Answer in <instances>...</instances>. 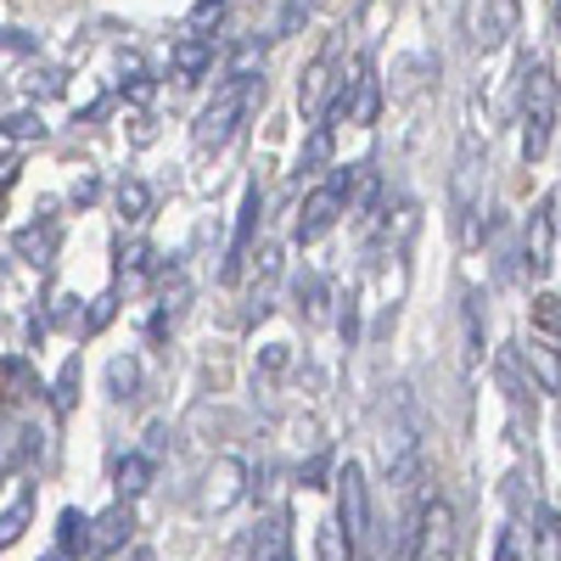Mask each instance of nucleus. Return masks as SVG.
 Returning <instances> with one entry per match:
<instances>
[{
  "label": "nucleus",
  "instance_id": "f257e3e1",
  "mask_svg": "<svg viewBox=\"0 0 561 561\" xmlns=\"http://www.w3.org/2000/svg\"><path fill=\"white\" fill-rule=\"evenodd\" d=\"M550 135H556V73L545 62H534L528 84H523V158L539 163L550 152Z\"/></svg>",
  "mask_w": 561,
  "mask_h": 561
},
{
  "label": "nucleus",
  "instance_id": "f8f14e48",
  "mask_svg": "<svg viewBox=\"0 0 561 561\" xmlns=\"http://www.w3.org/2000/svg\"><path fill=\"white\" fill-rule=\"evenodd\" d=\"M57 550L62 556H96V523H90L79 505H68L57 517Z\"/></svg>",
  "mask_w": 561,
  "mask_h": 561
},
{
  "label": "nucleus",
  "instance_id": "393cba45",
  "mask_svg": "<svg viewBox=\"0 0 561 561\" xmlns=\"http://www.w3.org/2000/svg\"><path fill=\"white\" fill-rule=\"evenodd\" d=\"M57 410H73V399H79V359H68L62 365V377H57Z\"/></svg>",
  "mask_w": 561,
  "mask_h": 561
},
{
  "label": "nucleus",
  "instance_id": "0eeeda50",
  "mask_svg": "<svg viewBox=\"0 0 561 561\" xmlns=\"http://www.w3.org/2000/svg\"><path fill=\"white\" fill-rule=\"evenodd\" d=\"M337 57H343V34H332L325 39V51L304 68V79H298V107L304 113H325V96H332V68H337Z\"/></svg>",
  "mask_w": 561,
  "mask_h": 561
},
{
  "label": "nucleus",
  "instance_id": "a878e982",
  "mask_svg": "<svg viewBox=\"0 0 561 561\" xmlns=\"http://www.w3.org/2000/svg\"><path fill=\"white\" fill-rule=\"evenodd\" d=\"M354 118H359V124H370V118H377V79H370V68H365V79H359V102H354Z\"/></svg>",
  "mask_w": 561,
  "mask_h": 561
},
{
  "label": "nucleus",
  "instance_id": "2eb2a0df",
  "mask_svg": "<svg viewBox=\"0 0 561 561\" xmlns=\"http://www.w3.org/2000/svg\"><path fill=\"white\" fill-rule=\"evenodd\" d=\"M28 393H39L34 365H28L23 354H7V359H0V404H18V399H28Z\"/></svg>",
  "mask_w": 561,
  "mask_h": 561
},
{
  "label": "nucleus",
  "instance_id": "20e7f679",
  "mask_svg": "<svg viewBox=\"0 0 561 561\" xmlns=\"http://www.w3.org/2000/svg\"><path fill=\"white\" fill-rule=\"evenodd\" d=\"M483 140L478 129H466L460 140V158H455V225L466 242H478V185H483Z\"/></svg>",
  "mask_w": 561,
  "mask_h": 561
},
{
  "label": "nucleus",
  "instance_id": "aec40b11",
  "mask_svg": "<svg viewBox=\"0 0 561 561\" xmlns=\"http://www.w3.org/2000/svg\"><path fill=\"white\" fill-rule=\"evenodd\" d=\"M118 214H124L129 225L147 219V214H152V185H147V180H124V185H118Z\"/></svg>",
  "mask_w": 561,
  "mask_h": 561
},
{
  "label": "nucleus",
  "instance_id": "c9c22d12",
  "mask_svg": "<svg viewBox=\"0 0 561 561\" xmlns=\"http://www.w3.org/2000/svg\"><path fill=\"white\" fill-rule=\"evenodd\" d=\"M51 561H57V556H51Z\"/></svg>",
  "mask_w": 561,
  "mask_h": 561
},
{
  "label": "nucleus",
  "instance_id": "412c9836",
  "mask_svg": "<svg viewBox=\"0 0 561 561\" xmlns=\"http://www.w3.org/2000/svg\"><path fill=\"white\" fill-rule=\"evenodd\" d=\"M147 483H152V455H124V460H118V494L135 500Z\"/></svg>",
  "mask_w": 561,
  "mask_h": 561
},
{
  "label": "nucleus",
  "instance_id": "4be33fe9",
  "mask_svg": "<svg viewBox=\"0 0 561 561\" xmlns=\"http://www.w3.org/2000/svg\"><path fill=\"white\" fill-rule=\"evenodd\" d=\"M219 18H225V0H197L192 18H185V34H203V39H214L208 28H219Z\"/></svg>",
  "mask_w": 561,
  "mask_h": 561
},
{
  "label": "nucleus",
  "instance_id": "1a4fd4ad",
  "mask_svg": "<svg viewBox=\"0 0 561 561\" xmlns=\"http://www.w3.org/2000/svg\"><path fill=\"white\" fill-rule=\"evenodd\" d=\"M259 214H264V192H259V185H248L242 214H237V237H230V259H225V280H237V275H242V259H248V248H253Z\"/></svg>",
  "mask_w": 561,
  "mask_h": 561
},
{
  "label": "nucleus",
  "instance_id": "f03ea898",
  "mask_svg": "<svg viewBox=\"0 0 561 561\" xmlns=\"http://www.w3.org/2000/svg\"><path fill=\"white\" fill-rule=\"evenodd\" d=\"M253 96H264V79H253V84H242V79H230L219 96L203 107V118H197V129H192V147L197 152H214V147H225L230 140V129L242 124V113H248V102Z\"/></svg>",
  "mask_w": 561,
  "mask_h": 561
},
{
  "label": "nucleus",
  "instance_id": "423d86ee",
  "mask_svg": "<svg viewBox=\"0 0 561 561\" xmlns=\"http://www.w3.org/2000/svg\"><path fill=\"white\" fill-rule=\"evenodd\" d=\"M455 550V511L449 500L427 494V505H421V545H415V561H449Z\"/></svg>",
  "mask_w": 561,
  "mask_h": 561
},
{
  "label": "nucleus",
  "instance_id": "ddd939ff",
  "mask_svg": "<svg viewBox=\"0 0 561 561\" xmlns=\"http://www.w3.org/2000/svg\"><path fill=\"white\" fill-rule=\"evenodd\" d=\"M517 12H523V0H489L483 23H478V45H483V51H494V45H505L511 34H517Z\"/></svg>",
  "mask_w": 561,
  "mask_h": 561
},
{
  "label": "nucleus",
  "instance_id": "5701e85b",
  "mask_svg": "<svg viewBox=\"0 0 561 561\" xmlns=\"http://www.w3.org/2000/svg\"><path fill=\"white\" fill-rule=\"evenodd\" d=\"M320 561H354V545H348V534L337 523L320 528Z\"/></svg>",
  "mask_w": 561,
  "mask_h": 561
},
{
  "label": "nucleus",
  "instance_id": "473e14b6",
  "mask_svg": "<svg viewBox=\"0 0 561 561\" xmlns=\"http://www.w3.org/2000/svg\"><path fill=\"white\" fill-rule=\"evenodd\" d=\"M494 561H517V534H500V556Z\"/></svg>",
  "mask_w": 561,
  "mask_h": 561
},
{
  "label": "nucleus",
  "instance_id": "f704fd0d",
  "mask_svg": "<svg viewBox=\"0 0 561 561\" xmlns=\"http://www.w3.org/2000/svg\"><path fill=\"white\" fill-rule=\"evenodd\" d=\"M556 34H561V0H556Z\"/></svg>",
  "mask_w": 561,
  "mask_h": 561
},
{
  "label": "nucleus",
  "instance_id": "39448f33",
  "mask_svg": "<svg viewBox=\"0 0 561 561\" xmlns=\"http://www.w3.org/2000/svg\"><path fill=\"white\" fill-rule=\"evenodd\" d=\"M337 528L348 534V545H354V556H359V545H365V534H370V494H365V472H359L354 460L337 472Z\"/></svg>",
  "mask_w": 561,
  "mask_h": 561
},
{
  "label": "nucleus",
  "instance_id": "6ab92c4d",
  "mask_svg": "<svg viewBox=\"0 0 561 561\" xmlns=\"http://www.w3.org/2000/svg\"><path fill=\"white\" fill-rule=\"evenodd\" d=\"M18 259H28V264H45L57 253V225L51 219H39V225H28V230H18Z\"/></svg>",
  "mask_w": 561,
  "mask_h": 561
},
{
  "label": "nucleus",
  "instance_id": "c756f323",
  "mask_svg": "<svg viewBox=\"0 0 561 561\" xmlns=\"http://www.w3.org/2000/svg\"><path fill=\"white\" fill-rule=\"evenodd\" d=\"M107 320H113V298H96V309H90V320H84V325H90V332H102Z\"/></svg>",
  "mask_w": 561,
  "mask_h": 561
},
{
  "label": "nucleus",
  "instance_id": "7ed1b4c3",
  "mask_svg": "<svg viewBox=\"0 0 561 561\" xmlns=\"http://www.w3.org/2000/svg\"><path fill=\"white\" fill-rule=\"evenodd\" d=\"M354 180H359V169H332V180H325L320 192H309V197H304V214H298V242H320L325 230H332V225L343 219V208H348V197H354Z\"/></svg>",
  "mask_w": 561,
  "mask_h": 561
},
{
  "label": "nucleus",
  "instance_id": "f3484780",
  "mask_svg": "<svg viewBox=\"0 0 561 561\" xmlns=\"http://www.w3.org/2000/svg\"><path fill=\"white\" fill-rule=\"evenodd\" d=\"M28 517H34V483H18L12 505L0 511V550H7V545H18V539H23Z\"/></svg>",
  "mask_w": 561,
  "mask_h": 561
},
{
  "label": "nucleus",
  "instance_id": "9d476101",
  "mask_svg": "<svg viewBox=\"0 0 561 561\" xmlns=\"http://www.w3.org/2000/svg\"><path fill=\"white\" fill-rule=\"evenodd\" d=\"M242 478H248V466L237 460V455H225V460H214V472H208V511H230L242 500Z\"/></svg>",
  "mask_w": 561,
  "mask_h": 561
},
{
  "label": "nucleus",
  "instance_id": "a211bd4d",
  "mask_svg": "<svg viewBox=\"0 0 561 561\" xmlns=\"http://www.w3.org/2000/svg\"><path fill=\"white\" fill-rule=\"evenodd\" d=\"M332 147H337V129H332V124H314V129H309V140H304L298 174H320V169H332Z\"/></svg>",
  "mask_w": 561,
  "mask_h": 561
},
{
  "label": "nucleus",
  "instance_id": "bb28decb",
  "mask_svg": "<svg viewBox=\"0 0 561 561\" xmlns=\"http://www.w3.org/2000/svg\"><path fill=\"white\" fill-rule=\"evenodd\" d=\"M534 320L545 325V332H561V298L539 293V298H534Z\"/></svg>",
  "mask_w": 561,
  "mask_h": 561
},
{
  "label": "nucleus",
  "instance_id": "72a5a7b5",
  "mask_svg": "<svg viewBox=\"0 0 561 561\" xmlns=\"http://www.w3.org/2000/svg\"><path fill=\"white\" fill-rule=\"evenodd\" d=\"M129 561H158L152 550H129Z\"/></svg>",
  "mask_w": 561,
  "mask_h": 561
},
{
  "label": "nucleus",
  "instance_id": "2f4dec72",
  "mask_svg": "<svg viewBox=\"0 0 561 561\" xmlns=\"http://www.w3.org/2000/svg\"><path fill=\"white\" fill-rule=\"evenodd\" d=\"M12 135H18V140H28V135L39 140V135H45V124H39V118H12Z\"/></svg>",
  "mask_w": 561,
  "mask_h": 561
},
{
  "label": "nucleus",
  "instance_id": "dca6fc26",
  "mask_svg": "<svg viewBox=\"0 0 561 561\" xmlns=\"http://www.w3.org/2000/svg\"><path fill=\"white\" fill-rule=\"evenodd\" d=\"M129 528H135V511L124 500L113 511H102V517H96V556H113L118 545H129Z\"/></svg>",
  "mask_w": 561,
  "mask_h": 561
},
{
  "label": "nucleus",
  "instance_id": "9b49d317",
  "mask_svg": "<svg viewBox=\"0 0 561 561\" xmlns=\"http://www.w3.org/2000/svg\"><path fill=\"white\" fill-rule=\"evenodd\" d=\"M169 68L192 84V79H203L208 68H214V39H203V34H180L174 39V51H169Z\"/></svg>",
  "mask_w": 561,
  "mask_h": 561
},
{
  "label": "nucleus",
  "instance_id": "4468645a",
  "mask_svg": "<svg viewBox=\"0 0 561 561\" xmlns=\"http://www.w3.org/2000/svg\"><path fill=\"white\" fill-rule=\"evenodd\" d=\"M517 354L528 359V370L539 377V388H545V393H561V348H556V343H545V337H528Z\"/></svg>",
  "mask_w": 561,
  "mask_h": 561
},
{
  "label": "nucleus",
  "instance_id": "6e6552de",
  "mask_svg": "<svg viewBox=\"0 0 561 561\" xmlns=\"http://www.w3.org/2000/svg\"><path fill=\"white\" fill-rule=\"evenodd\" d=\"M550 248H556V203H539V208L528 214V230H523V264H528L534 280H545Z\"/></svg>",
  "mask_w": 561,
  "mask_h": 561
},
{
  "label": "nucleus",
  "instance_id": "c85d7f7f",
  "mask_svg": "<svg viewBox=\"0 0 561 561\" xmlns=\"http://www.w3.org/2000/svg\"><path fill=\"white\" fill-rule=\"evenodd\" d=\"M129 388H135V359H113V393L129 399Z\"/></svg>",
  "mask_w": 561,
  "mask_h": 561
},
{
  "label": "nucleus",
  "instance_id": "7c9ffc66",
  "mask_svg": "<svg viewBox=\"0 0 561 561\" xmlns=\"http://www.w3.org/2000/svg\"><path fill=\"white\" fill-rule=\"evenodd\" d=\"M325 466H332V460H325V455H314V460L304 466V472H298V478H304L309 489H320V478H325Z\"/></svg>",
  "mask_w": 561,
  "mask_h": 561
},
{
  "label": "nucleus",
  "instance_id": "b1692460",
  "mask_svg": "<svg viewBox=\"0 0 561 561\" xmlns=\"http://www.w3.org/2000/svg\"><path fill=\"white\" fill-rule=\"evenodd\" d=\"M259 561H287V528L280 523H264V534H259Z\"/></svg>",
  "mask_w": 561,
  "mask_h": 561
},
{
  "label": "nucleus",
  "instance_id": "cd10ccee",
  "mask_svg": "<svg viewBox=\"0 0 561 561\" xmlns=\"http://www.w3.org/2000/svg\"><path fill=\"white\" fill-rule=\"evenodd\" d=\"M298 298H304V314L320 320V314H325V309H320V304H325V280H309V287H298Z\"/></svg>",
  "mask_w": 561,
  "mask_h": 561
}]
</instances>
